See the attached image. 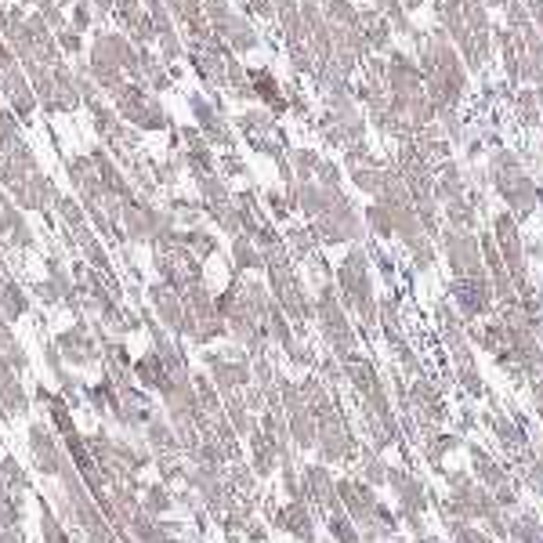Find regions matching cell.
I'll return each mask as SVG.
<instances>
[{
    "instance_id": "obj_1",
    "label": "cell",
    "mask_w": 543,
    "mask_h": 543,
    "mask_svg": "<svg viewBox=\"0 0 543 543\" xmlns=\"http://www.w3.org/2000/svg\"><path fill=\"white\" fill-rule=\"evenodd\" d=\"M493 189L500 193V200L511 207L515 218H529L540 203V185L518 167V171H489Z\"/></svg>"
},
{
    "instance_id": "obj_2",
    "label": "cell",
    "mask_w": 543,
    "mask_h": 543,
    "mask_svg": "<svg viewBox=\"0 0 543 543\" xmlns=\"http://www.w3.org/2000/svg\"><path fill=\"white\" fill-rule=\"evenodd\" d=\"M442 254L449 262V269L457 279H471V275H489L482 265V247H479V236L475 232H457V229H446L442 232Z\"/></svg>"
},
{
    "instance_id": "obj_3",
    "label": "cell",
    "mask_w": 543,
    "mask_h": 543,
    "mask_svg": "<svg viewBox=\"0 0 543 543\" xmlns=\"http://www.w3.org/2000/svg\"><path fill=\"white\" fill-rule=\"evenodd\" d=\"M453 304H457V311H460V319H464V322L489 315V311H493V304H497V293H493L489 275L457 279V282H453Z\"/></svg>"
},
{
    "instance_id": "obj_4",
    "label": "cell",
    "mask_w": 543,
    "mask_h": 543,
    "mask_svg": "<svg viewBox=\"0 0 543 543\" xmlns=\"http://www.w3.org/2000/svg\"><path fill=\"white\" fill-rule=\"evenodd\" d=\"M211 29H214V36H218L236 58L262 47V33H258V25H254L243 11H232L225 22H218V25H211Z\"/></svg>"
},
{
    "instance_id": "obj_5",
    "label": "cell",
    "mask_w": 543,
    "mask_h": 543,
    "mask_svg": "<svg viewBox=\"0 0 543 543\" xmlns=\"http://www.w3.org/2000/svg\"><path fill=\"white\" fill-rule=\"evenodd\" d=\"M272 526L282 529V533H290L293 540L315 543V518H311V508H308L304 500H290V504H282V508L272 515Z\"/></svg>"
},
{
    "instance_id": "obj_6",
    "label": "cell",
    "mask_w": 543,
    "mask_h": 543,
    "mask_svg": "<svg viewBox=\"0 0 543 543\" xmlns=\"http://www.w3.org/2000/svg\"><path fill=\"white\" fill-rule=\"evenodd\" d=\"M232 265H236V272H262L265 254L258 251V243L251 236H236L232 240Z\"/></svg>"
},
{
    "instance_id": "obj_7",
    "label": "cell",
    "mask_w": 543,
    "mask_h": 543,
    "mask_svg": "<svg viewBox=\"0 0 543 543\" xmlns=\"http://www.w3.org/2000/svg\"><path fill=\"white\" fill-rule=\"evenodd\" d=\"M359 475H362V482L366 486H373V489H384L388 486V475H391V468L373 453V449H366L362 453V468H359Z\"/></svg>"
},
{
    "instance_id": "obj_8",
    "label": "cell",
    "mask_w": 543,
    "mask_h": 543,
    "mask_svg": "<svg viewBox=\"0 0 543 543\" xmlns=\"http://www.w3.org/2000/svg\"><path fill=\"white\" fill-rule=\"evenodd\" d=\"M366 225H370V232H373V236H380V240H391V236H395L391 211H388L380 200H373V203L366 207Z\"/></svg>"
},
{
    "instance_id": "obj_9",
    "label": "cell",
    "mask_w": 543,
    "mask_h": 543,
    "mask_svg": "<svg viewBox=\"0 0 543 543\" xmlns=\"http://www.w3.org/2000/svg\"><path fill=\"white\" fill-rule=\"evenodd\" d=\"M54 44H58V51H62V58H65V62H69V58H73V62H80V54H84V47H87V44H84V36H80L73 25L58 29V33H54Z\"/></svg>"
},
{
    "instance_id": "obj_10",
    "label": "cell",
    "mask_w": 543,
    "mask_h": 543,
    "mask_svg": "<svg viewBox=\"0 0 543 543\" xmlns=\"http://www.w3.org/2000/svg\"><path fill=\"white\" fill-rule=\"evenodd\" d=\"M69 25L80 33V36H87V33H94V15H91V4L87 0H76L73 7H69Z\"/></svg>"
},
{
    "instance_id": "obj_11",
    "label": "cell",
    "mask_w": 543,
    "mask_h": 543,
    "mask_svg": "<svg viewBox=\"0 0 543 543\" xmlns=\"http://www.w3.org/2000/svg\"><path fill=\"white\" fill-rule=\"evenodd\" d=\"M457 384H460V391H464L468 399H482V395H486V380H482V373H479V366H468V370H457Z\"/></svg>"
},
{
    "instance_id": "obj_12",
    "label": "cell",
    "mask_w": 543,
    "mask_h": 543,
    "mask_svg": "<svg viewBox=\"0 0 543 543\" xmlns=\"http://www.w3.org/2000/svg\"><path fill=\"white\" fill-rule=\"evenodd\" d=\"M265 203H269V214L275 222H286L290 211H293V203L286 200V193H265Z\"/></svg>"
},
{
    "instance_id": "obj_13",
    "label": "cell",
    "mask_w": 543,
    "mask_h": 543,
    "mask_svg": "<svg viewBox=\"0 0 543 543\" xmlns=\"http://www.w3.org/2000/svg\"><path fill=\"white\" fill-rule=\"evenodd\" d=\"M87 4H91V15H94L98 25H105L113 18V11H116V0H87Z\"/></svg>"
},
{
    "instance_id": "obj_14",
    "label": "cell",
    "mask_w": 543,
    "mask_h": 543,
    "mask_svg": "<svg viewBox=\"0 0 543 543\" xmlns=\"http://www.w3.org/2000/svg\"><path fill=\"white\" fill-rule=\"evenodd\" d=\"M424 4H428V0H402L406 11H417V7H424Z\"/></svg>"
},
{
    "instance_id": "obj_15",
    "label": "cell",
    "mask_w": 543,
    "mask_h": 543,
    "mask_svg": "<svg viewBox=\"0 0 543 543\" xmlns=\"http://www.w3.org/2000/svg\"><path fill=\"white\" fill-rule=\"evenodd\" d=\"M417 543H435V537H431V533H424V537H417Z\"/></svg>"
},
{
    "instance_id": "obj_16",
    "label": "cell",
    "mask_w": 543,
    "mask_h": 543,
    "mask_svg": "<svg viewBox=\"0 0 543 543\" xmlns=\"http://www.w3.org/2000/svg\"><path fill=\"white\" fill-rule=\"evenodd\" d=\"M486 4H508V0H486Z\"/></svg>"
}]
</instances>
